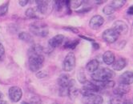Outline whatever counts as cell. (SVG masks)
Wrapping results in <instances>:
<instances>
[{
	"instance_id": "cell-1",
	"label": "cell",
	"mask_w": 133,
	"mask_h": 104,
	"mask_svg": "<svg viewBox=\"0 0 133 104\" xmlns=\"http://www.w3.org/2000/svg\"><path fill=\"white\" fill-rule=\"evenodd\" d=\"M28 57H29V59H28L29 69L32 72H38L42 68L44 63L43 55L28 51Z\"/></svg>"
},
{
	"instance_id": "cell-2",
	"label": "cell",
	"mask_w": 133,
	"mask_h": 104,
	"mask_svg": "<svg viewBox=\"0 0 133 104\" xmlns=\"http://www.w3.org/2000/svg\"><path fill=\"white\" fill-rule=\"evenodd\" d=\"M114 76L115 73L113 71H111L109 68H102L99 70H97L94 73L91 74V78L97 82H102L104 81L111 80Z\"/></svg>"
},
{
	"instance_id": "cell-3",
	"label": "cell",
	"mask_w": 133,
	"mask_h": 104,
	"mask_svg": "<svg viewBox=\"0 0 133 104\" xmlns=\"http://www.w3.org/2000/svg\"><path fill=\"white\" fill-rule=\"evenodd\" d=\"M30 31L34 35L39 36V37H46L48 35L49 33V28L46 23L43 22H34L30 25Z\"/></svg>"
},
{
	"instance_id": "cell-4",
	"label": "cell",
	"mask_w": 133,
	"mask_h": 104,
	"mask_svg": "<svg viewBox=\"0 0 133 104\" xmlns=\"http://www.w3.org/2000/svg\"><path fill=\"white\" fill-rule=\"evenodd\" d=\"M75 67V56L74 53L70 52L66 55L63 63V69L64 71H71Z\"/></svg>"
},
{
	"instance_id": "cell-5",
	"label": "cell",
	"mask_w": 133,
	"mask_h": 104,
	"mask_svg": "<svg viewBox=\"0 0 133 104\" xmlns=\"http://www.w3.org/2000/svg\"><path fill=\"white\" fill-rule=\"evenodd\" d=\"M37 9L39 10L41 14L44 16L51 13L53 8V5L50 1H44V0H40V1H36Z\"/></svg>"
},
{
	"instance_id": "cell-6",
	"label": "cell",
	"mask_w": 133,
	"mask_h": 104,
	"mask_svg": "<svg viewBox=\"0 0 133 104\" xmlns=\"http://www.w3.org/2000/svg\"><path fill=\"white\" fill-rule=\"evenodd\" d=\"M119 34L114 30L112 28H109V29H107L103 31V39L108 43H113L116 41H117V39H119Z\"/></svg>"
},
{
	"instance_id": "cell-7",
	"label": "cell",
	"mask_w": 133,
	"mask_h": 104,
	"mask_svg": "<svg viewBox=\"0 0 133 104\" xmlns=\"http://www.w3.org/2000/svg\"><path fill=\"white\" fill-rule=\"evenodd\" d=\"M100 89L97 84H95L91 82H86L83 83V88L81 90V93L83 94V95H88V94H96V92L99 91Z\"/></svg>"
},
{
	"instance_id": "cell-8",
	"label": "cell",
	"mask_w": 133,
	"mask_h": 104,
	"mask_svg": "<svg viewBox=\"0 0 133 104\" xmlns=\"http://www.w3.org/2000/svg\"><path fill=\"white\" fill-rule=\"evenodd\" d=\"M8 94H9V98H10V99L12 102H17L22 99L23 91L18 87H11L9 89Z\"/></svg>"
},
{
	"instance_id": "cell-9",
	"label": "cell",
	"mask_w": 133,
	"mask_h": 104,
	"mask_svg": "<svg viewBox=\"0 0 133 104\" xmlns=\"http://www.w3.org/2000/svg\"><path fill=\"white\" fill-rule=\"evenodd\" d=\"M83 104H102L103 99L102 96L96 94H91L85 95L83 98Z\"/></svg>"
},
{
	"instance_id": "cell-10",
	"label": "cell",
	"mask_w": 133,
	"mask_h": 104,
	"mask_svg": "<svg viewBox=\"0 0 133 104\" xmlns=\"http://www.w3.org/2000/svg\"><path fill=\"white\" fill-rule=\"evenodd\" d=\"M112 29L115 30L119 34H126L128 31V26L124 21L117 20L113 23Z\"/></svg>"
},
{
	"instance_id": "cell-11",
	"label": "cell",
	"mask_w": 133,
	"mask_h": 104,
	"mask_svg": "<svg viewBox=\"0 0 133 104\" xmlns=\"http://www.w3.org/2000/svg\"><path fill=\"white\" fill-rule=\"evenodd\" d=\"M130 85H126L123 83H119L117 86L114 87L113 92L115 94V95H119L123 96L124 94H128L130 91Z\"/></svg>"
},
{
	"instance_id": "cell-12",
	"label": "cell",
	"mask_w": 133,
	"mask_h": 104,
	"mask_svg": "<svg viewBox=\"0 0 133 104\" xmlns=\"http://www.w3.org/2000/svg\"><path fill=\"white\" fill-rule=\"evenodd\" d=\"M104 23V18L101 15H95L93 16L89 22V26L93 30H96L99 28Z\"/></svg>"
},
{
	"instance_id": "cell-13",
	"label": "cell",
	"mask_w": 133,
	"mask_h": 104,
	"mask_svg": "<svg viewBox=\"0 0 133 104\" xmlns=\"http://www.w3.org/2000/svg\"><path fill=\"white\" fill-rule=\"evenodd\" d=\"M73 79L70 78V76L66 74H63L58 78V84L59 88H68L71 85Z\"/></svg>"
},
{
	"instance_id": "cell-14",
	"label": "cell",
	"mask_w": 133,
	"mask_h": 104,
	"mask_svg": "<svg viewBox=\"0 0 133 104\" xmlns=\"http://www.w3.org/2000/svg\"><path fill=\"white\" fill-rule=\"evenodd\" d=\"M65 39V37L63 34H57L48 41V45L51 48H56L59 46Z\"/></svg>"
},
{
	"instance_id": "cell-15",
	"label": "cell",
	"mask_w": 133,
	"mask_h": 104,
	"mask_svg": "<svg viewBox=\"0 0 133 104\" xmlns=\"http://www.w3.org/2000/svg\"><path fill=\"white\" fill-rule=\"evenodd\" d=\"M119 83L131 85L133 83V72L132 71H125L123 73L119 78Z\"/></svg>"
},
{
	"instance_id": "cell-16",
	"label": "cell",
	"mask_w": 133,
	"mask_h": 104,
	"mask_svg": "<svg viewBox=\"0 0 133 104\" xmlns=\"http://www.w3.org/2000/svg\"><path fill=\"white\" fill-rule=\"evenodd\" d=\"M25 15L29 18H37V19H41L44 16L41 14V12L38 10L37 7L28 8L25 12Z\"/></svg>"
},
{
	"instance_id": "cell-17",
	"label": "cell",
	"mask_w": 133,
	"mask_h": 104,
	"mask_svg": "<svg viewBox=\"0 0 133 104\" xmlns=\"http://www.w3.org/2000/svg\"><path fill=\"white\" fill-rule=\"evenodd\" d=\"M126 64H127V62H126L125 59L119 58V59L114 61V63L111 65H112V68L114 70L119 71H121L124 68L126 67Z\"/></svg>"
},
{
	"instance_id": "cell-18",
	"label": "cell",
	"mask_w": 133,
	"mask_h": 104,
	"mask_svg": "<svg viewBox=\"0 0 133 104\" xmlns=\"http://www.w3.org/2000/svg\"><path fill=\"white\" fill-rule=\"evenodd\" d=\"M103 60L107 65H111L114 63V61L116 60L115 54L111 51H107L103 55Z\"/></svg>"
},
{
	"instance_id": "cell-19",
	"label": "cell",
	"mask_w": 133,
	"mask_h": 104,
	"mask_svg": "<svg viewBox=\"0 0 133 104\" xmlns=\"http://www.w3.org/2000/svg\"><path fill=\"white\" fill-rule=\"evenodd\" d=\"M78 94H79V90L75 87V82L73 80L71 85L68 87V95L71 98V99H74L78 96Z\"/></svg>"
},
{
	"instance_id": "cell-20",
	"label": "cell",
	"mask_w": 133,
	"mask_h": 104,
	"mask_svg": "<svg viewBox=\"0 0 133 104\" xmlns=\"http://www.w3.org/2000/svg\"><path fill=\"white\" fill-rule=\"evenodd\" d=\"M99 61L96 59H92L90 62L88 63V64L86 65V69L88 72L90 73H94L95 71H96L98 70L99 67Z\"/></svg>"
},
{
	"instance_id": "cell-21",
	"label": "cell",
	"mask_w": 133,
	"mask_h": 104,
	"mask_svg": "<svg viewBox=\"0 0 133 104\" xmlns=\"http://www.w3.org/2000/svg\"><path fill=\"white\" fill-rule=\"evenodd\" d=\"M99 89H110L115 87V82L112 80H108V81H104L102 82H99V84H97Z\"/></svg>"
},
{
	"instance_id": "cell-22",
	"label": "cell",
	"mask_w": 133,
	"mask_h": 104,
	"mask_svg": "<svg viewBox=\"0 0 133 104\" xmlns=\"http://www.w3.org/2000/svg\"><path fill=\"white\" fill-rule=\"evenodd\" d=\"M18 38L23 40V42H26V43H31L33 42V37L31 34H30L29 33L27 32H21L19 34H18Z\"/></svg>"
},
{
	"instance_id": "cell-23",
	"label": "cell",
	"mask_w": 133,
	"mask_h": 104,
	"mask_svg": "<svg viewBox=\"0 0 133 104\" xmlns=\"http://www.w3.org/2000/svg\"><path fill=\"white\" fill-rule=\"evenodd\" d=\"M79 43V39H75V40H69V41H66L63 46L64 48L66 49H75V47L78 46V44Z\"/></svg>"
},
{
	"instance_id": "cell-24",
	"label": "cell",
	"mask_w": 133,
	"mask_h": 104,
	"mask_svg": "<svg viewBox=\"0 0 133 104\" xmlns=\"http://www.w3.org/2000/svg\"><path fill=\"white\" fill-rule=\"evenodd\" d=\"M125 3H126L125 0H114V1L111 2V3L109 5L116 11V10H118V9L123 7L125 5Z\"/></svg>"
},
{
	"instance_id": "cell-25",
	"label": "cell",
	"mask_w": 133,
	"mask_h": 104,
	"mask_svg": "<svg viewBox=\"0 0 133 104\" xmlns=\"http://www.w3.org/2000/svg\"><path fill=\"white\" fill-rule=\"evenodd\" d=\"M125 102H126V100L123 96L115 95L111 99L110 104H124Z\"/></svg>"
},
{
	"instance_id": "cell-26",
	"label": "cell",
	"mask_w": 133,
	"mask_h": 104,
	"mask_svg": "<svg viewBox=\"0 0 133 104\" xmlns=\"http://www.w3.org/2000/svg\"><path fill=\"white\" fill-rule=\"evenodd\" d=\"M115 11H116L115 9H114L113 7H111L109 4L107 5V6H105L103 7V14H105L106 15H110L113 14Z\"/></svg>"
},
{
	"instance_id": "cell-27",
	"label": "cell",
	"mask_w": 133,
	"mask_h": 104,
	"mask_svg": "<svg viewBox=\"0 0 133 104\" xmlns=\"http://www.w3.org/2000/svg\"><path fill=\"white\" fill-rule=\"evenodd\" d=\"M9 3H5L0 6V16H4L8 11Z\"/></svg>"
},
{
	"instance_id": "cell-28",
	"label": "cell",
	"mask_w": 133,
	"mask_h": 104,
	"mask_svg": "<svg viewBox=\"0 0 133 104\" xmlns=\"http://www.w3.org/2000/svg\"><path fill=\"white\" fill-rule=\"evenodd\" d=\"M83 2V1H82V0H73V1H70V7L76 9L81 6Z\"/></svg>"
},
{
	"instance_id": "cell-29",
	"label": "cell",
	"mask_w": 133,
	"mask_h": 104,
	"mask_svg": "<svg viewBox=\"0 0 133 104\" xmlns=\"http://www.w3.org/2000/svg\"><path fill=\"white\" fill-rule=\"evenodd\" d=\"M78 80L79 81V82H81L83 84L87 82V80H86V75L84 74L83 72H79L78 74Z\"/></svg>"
},
{
	"instance_id": "cell-30",
	"label": "cell",
	"mask_w": 133,
	"mask_h": 104,
	"mask_svg": "<svg viewBox=\"0 0 133 104\" xmlns=\"http://www.w3.org/2000/svg\"><path fill=\"white\" fill-rule=\"evenodd\" d=\"M48 74H47L46 71H39L37 73H36V77L39 78V79H43V78H46Z\"/></svg>"
},
{
	"instance_id": "cell-31",
	"label": "cell",
	"mask_w": 133,
	"mask_h": 104,
	"mask_svg": "<svg viewBox=\"0 0 133 104\" xmlns=\"http://www.w3.org/2000/svg\"><path fill=\"white\" fill-rule=\"evenodd\" d=\"M5 55V49L3 45L0 43V60H3Z\"/></svg>"
},
{
	"instance_id": "cell-32",
	"label": "cell",
	"mask_w": 133,
	"mask_h": 104,
	"mask_svg": "<svg viewBox=\"0 0 133 104\" xmlns=\"http://www.w3.org/2000/svg\"><path fill=\"white\" fill-rule=\"evenodd\" d=\"M31 102H32V103H31V104H40V103H41V102H40V99H39V98H38V97L32 98Z\"/></svg>"
},
{
	"instance_id": "cell-33",
	"label": "cell",
	"mask_w": 133,
	"mask_h": 104,
	"mask_svg": "<svg viewBox=\"0 0 133 104\" xmlns=\"http://www.w3.org/2000/svg\"><path fill=\"white\" fill-rule=\"evenodd\" d=\"M64 29L70 31H73L75 33H79V30L76 29V28H75V27H64Z\"/></svg>"
},
{
	"instance_id": "cell-34",
	"label": "cell",
	"mask_w": 133,
	"mask_h": 104,
	"mask_svg": "<svg viewBox=\"0 0 133 104\" xmlns=\"http://www.w3.org/2000/svg\"><path fill=\"white\" fill-rule=\"evenodd\" d=\"M28 0H21V1H19L18 3H19V5L20 6H26L27 5V3H28Z\"/></svg>"
},
{
	"instance_id": "cell-35",
	"label": "cell",
	"mask_w": 133,
	"mask_h": 104,
	"mask_svg": "<svg viewBox=\"0 0 133 104\" xmlns=\"http://www.w3.org/2000/svg\"><path fill=\"white\" fill-rule=\"evenodd\" d=\"M127 13H128V15H133V5L131 6L128 9Z\"/></svg>"
},
{
	"instance_id": "cell-36",
	"label": "cell",
	"mask_w": 133,
	"mask_h": 104,
	"mask_svg": "<svg viewBox=\"0 0 133 104\" xmlns=\"http://www.w3.org/2000/svg\"><path fill=\"white\" fill-rule=\"evenodd\" d=\"M80 37H81V38H83V39H87V40L90 41V42H94V41H95V40H94V39H89V38L85 37V36H83V35H80Z\"/></svg>"
},
{
	"instance_id": "cell-37",
	"label": "cell",
	"mask_w": 133,
	"mask_h": 104,
	"mask_svg": "<svg viewBox=\"0 0 133 104\" xmlns=\"http://www.w3.org/2000/svg\"><path fill=\"white\" fill-rule=\"evenodd\" d=\"M93 46H94L95 49H99V45L98 43H95V42H93Z\"/></svg>"
},
{
	"instance_id": "cell-38",
	"label": "cell",
	"mask_w": 133,
	"mask_h": 104,
	"mask_svg": "<svg viewBox=\"0 0 133 104\" xmlns=\"http://www.w3.org/2000/svg\"><path fill=\"white\" fill-rule=\"evenodd\" d=\"M0 104H8V103L4 100H0Z\"/></svg>"
},
{
	"instance_id": "cell-39",
	"label": "cell",
	"mask_w": 133,
	"mask_h": 104,
	"mask_svg": "<svg viewBox=\"0 0 133 104\" xmlns=\"http://www.w3.org/2000/svg\"><path fill=\"white\" fill-rule=\"evenodd\" d=\"M124 104H133V103H132L131 102H128V101H126Z\"/></svg>"
},
{
	"instance_id": "cell-40",
	"label": "cell",
	"mask_w": 133,
	"mask_h": 104,
	"mask_svg": "<svg viewBox=\"0 0 133 104\" xmlns=\"http://www.w3.org/2000/svg\"><path fill=\"white\" fill-rule=\"evenodd\" d=\"M22 104H31V103H29V102H23Z\"/></svg>"
},
{
	"instance_id": "cell-41",
	"label": "cell",
	"mask_w": 133,
	"mask_h": 104,
	"mask_svg": "<svg viewBox=\"0 0 133 104\" xmlns=\"http://www.w3.org/2000/svg\"><path fill=\"white\" fill-rule=\"evenodd\" d=\"M2 97H3V94H2L1 93H0V99H1Z\"/></svg>"
},
{
	"instance_id": "cell-42",
	"label": "cell",
	"mask_w": 133,
	"mask_h": 104,
	"mask_svg": "<svg viewBox=\"0 0 133 104\" xmlns=\"http://www.w3.org/2000/svg\"><path fill=\"white\" fill-rule=\"evenodd\" d=\"M53 104H56V103H53Z\"/></svg>"
},
{
	"instance_id": "cell-43",
	"label": "cell",
	"mask_w": 133,
	"mask_h": 104,
	"mask_svg": "<svg viewBox=\"0 0 133 104\" xmlns=\"http://www.w3.org/2000/svg\"><path fill=\"white\" fill-rule=\"evenodd\" d=\"M132 25H133V23H132Z\"/></svg>"
}]
</instances>
